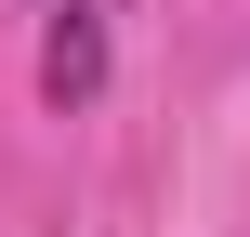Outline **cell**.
<instances>
[{
    "mask_svg": "<svg viewBox=\"0 0 250 237\" xmlns=\"http://www.w3.org/2000/svg\"><path fill=\"white\" fill-rule=\"evenodd\" d=\"M40 92H53V106H92V92H105V13H92V0L53 13V40H40Z\"/></svg>",
    "mask_w": 250,
    "mask_h": 237,
    "instance_id": "cell-1",
    "label": "cell"
}]
</instances>
